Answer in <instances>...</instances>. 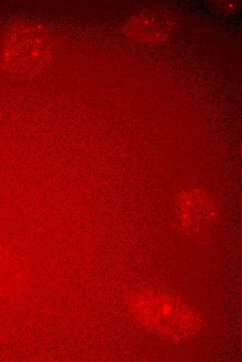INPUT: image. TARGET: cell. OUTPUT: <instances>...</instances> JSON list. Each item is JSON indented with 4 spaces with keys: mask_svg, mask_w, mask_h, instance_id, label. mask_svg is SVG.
Returning a JSON list of instances; mask_svg holds the SVG:
<instances>
[{
    "mask_svg": "<svg viewBox=\"0 0 242 362\" xmlns=\"http://www.w3.org/2000/svg\"><path fill=\"white\" fill-rule=\"evenodd\" d=\"M129 304L144 325L170 337H184L197 325L194 313L167 297L143 293L133 296Z\"/></svg>",
    "mask_w": 242,
    "mask_h": 362,
    "instance_id": "cell-1",
    "label": "cell"
}]
</instances>
